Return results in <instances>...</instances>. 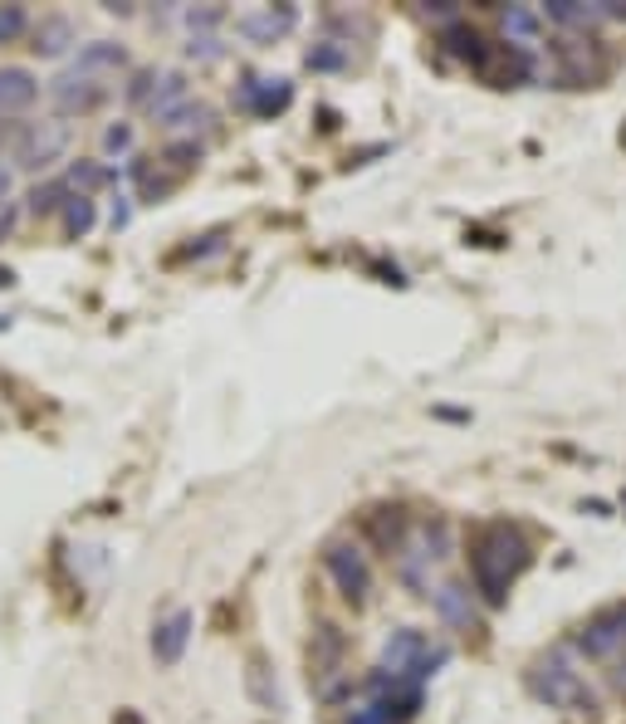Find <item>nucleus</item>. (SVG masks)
<instances>
[{
  "label": "nucleus",
  "mask_w": 626,
  "mask_h": 724,
  "mask_svg": "<svg viewBox=\"0 0 626 724\" xmlns=\"http://www.w3.org/2000/svg\"><path fill=\"white\" fill-rule=\"evenodd\" d=\"M528 558H534V548H528L524 528L509 524V519H489V524L475 528V538H470V577H475V587L485 592L489 607H504L509 583L528 567Z\"/></svg>",
  "instance_id": "obj_1"
},
{
  "label": "nucleus",
  "mask_w": 626,
  "mask_h": 724,
  "mask_svg": "<svg viewBox=\"0 0 626 724\" xmlns=\"http://www.w3.org/2000/svg\"><path fill=\"white\" fill-rule=\"evenodd\" d=\"M436 665H446V651H430L426 632H416V626H401V632L387 636V646H381V671L397 675V681H426V675H436Z\"/></svg>",
  "instance_id": "obj_2"
},
{
  "label": "nucleus",
  "mask_w": 626,
  "mask_h": 724,
  "mask_svg": "<svg viewBox=\"0 0 626 724\" xmlns=\"http://www.w3.org/2000/svg\"><path fill=\"white\" fill-rule=\"evenodd\" d=\"M528 690L538 695V700H548V704H558V710H573V704H587L592 710V695H587V685H583V675L567 665V656L563 651H553V656H543V661L528 671Z\"/></svg>",
  "instance_id": "obj_3"
},
{
  "label": "nucleus",
  "mask_w": 626,
  "mask_h": 724,
  "mask_svg": "<svg viewBox=\"0 0 626 724\" xmlns=\"http://www.w3.org/2000/svg\"><path fill=\"white\" fill-rule=\"evenodd\" d=\"M323 567H328V577L338 583V592L348 597L352 607L367 602V592H372V567H367V558H362L358 544H328V548H323Z\"/></svg>",
  "instance_id": "obj_4"
},
{
  "label": "nucleus",
  "mask_w": 626,
  "mask_h": 724,
  "mask_svg": "<svg viewBox=\"0 0 626 724\" xmlns=\"http://www.w3.org/2000/svg\"><path fill=\"white\" fill-rule=\"evenodd\" d=\"M64 147H68L64 123H25L15 137V162L25 172H45V166H54L64 157Z\"/></svg>",
  "instance_id": "obj_5"
},
{
  "label": "nucleus",
  "mask_w": 626,
  "mask_h": 724,
  "mask_svg": "<svg viewBox=\"0 0 626 724\" xmlns=\"http://www.w3.org/2000/svg\"><path fill=\"white\" fill-rule=\"evenodd\" d=\"M342 656H348L342 632L333 622H318V632H313V641H309V681L318 685L323 695H328L333 681L342 675Z\"/></svg>",
  "instance_id": "obj_6"
},
{
  "label": "nucleus",
  "mask_w": 626,
  "mask_h": 724,
  "mask_svg": "<svg viewBox=\"0 0 626 724\" xmlns=\"http://www.w3.org/2000/svg\"><path fill=\"white\" fill-rule=\"evenodd\" d=\"M49 93H54L59 113H93V108L108 98V84H103V78H88V74L64 68V74L49 84Z\"/></svg>",
  "instance_id": "obj_7"
},
{
  "label": "nucleus",
  "mask_w": 626,
  "mask_h": 724,
  "mask_svg": "<svg viewBox=\"0 0 626 724\" xmlns=\"http://www.w3.org/2000/svg\"><path fill=\"white\" fill-rule=\"evenodd\" d=\"M367 534H372V544H377L387 558H401V553H406V544H411L406 509H401V504H377L367 514Z\"/></svg>",
  "instance_id": "obj_8"
},
{
  "label": "nucleus",
  "mask_w": 626,
  "mask_h": 724,
  "mask_svg": "<svg viewBox=\"0 0 626 724\" xmlns=\"http://www.w3.org/2000/svg\"><path fill=\"white\" fill-rule=\"evenodd\" d=\"M577 646H583L587 656H612V651H622V646H626V607H606V612H597L592 622L583 626Z\"/></svg>",
  "instance_id": "obj_9"
},
{
  "label": "nucleus",
  "mask_w": 626,
  "mask_h": 724,
  "mask_svg": "<svg viewBox=\"0 0 626 724\" xmlns=\"http://www.w3.org/2000/svg\"><path fill=\"white\" fill-rule=\"evenodd\" d=\"M74 74H88V78H117V68H127V49L113 45V39H93L88 49H78Z\"/></svg>",
  "instance_id": "obj_10"
},
{
  "label": "nucleus",
  "mask_w": 626,
  "mask_h": 724,
  "mask_svg": "<svg viewBox=\"0 0 626 724\" xmlns=\"http://www.w3.org/2000/svg\"><path fill=\"white\" fill-rule=\"evenodd\" d=\"M186 641H191V612H172L166 622H156V632H152L156 665H176V661H181Z\"/></svg>",
  "instance_id": "obj_11"
},
{
  "label": "nucleus",
  "mask_w": 626,
  "mask_h": 724,
  "mask_svg": "<svg viewBox=\"0 0 626 724\" xmlns=\"http://www.w3.org/2000/svg\"><path fill=\"white\" fill-rule=\"evenodd\" d=\"M39 98V84L29 68L20 64H0V113H25Z\"/></svg>",
  "instance_id": "obj_12"
},
{
  "label": "nucleus",
  "mask_w": 626,
  "mask_h": 724,
  "mask_svg": "<svg viewBox=\"0 0 626 724\" xmlns=\"http://www.w3.org/2000/svg\"><path fill=\"white\" fill-rule=\"evenodd\" d=\"M430 607L440 612V622H446V626H460V632H465V626H475V597H470L460 583L436 587V592H430Z\"/></svg>",
  "instance_id": "obj_13"
},
{
  "label": "nucleus",
  "mask_w": 626,
  "mask_h": 724,
  "mask_svg": "<svg viewBox=\"0 0 626 724\" xmlns=\"http://www.w3.org/2000/svg\"><path fill=\"white\" fill-rule=\"evenodd\" d=\"M293 25V10H260V15H240L235 20V29H240L245 39H254V45H274V39L284 35V29Z\"/></svg>",
  "instance_id": "obj_14"
},
{
  "label": "nucleus",
  "mask_w": 626,
  "mask_h": 724,
  "mask_svg": "<svg viewBox=\"0 0 626 724\" xmlns=\"http://www.w3.org/2000/svg\"><path fill=\"white\" fill-rule=\"evenodd\" d=\"M68 45H74V25H68L64 15H45L35 25V45L29 49H35V54H64Z\"/></svg>",
  "instance_id": "obj_15"
},
{
  "label": "nucleus",
  "mask_w": 626,
  "mask_h": 724,
  "mask_svg": "<svg viewBox=\"0 0 626 724\" xmlns=\"http://www.w3.org/2000/svg\"><path fill=\"white\" fill-rule=\"evenodd\" d=\"M181 103H186V78L181 74H162V84L152 88V103H147V113H152L156 123H166V117H172Z\"/></svg>",
  "instance_id": "obj_16"
},
{
  "label": "nucleus",
  "mask_w": 626,
  "mask_h": 724,
  "mask_svg": "<svg viewBox=\"0 0 626 724\" xmlns=\"http://www.w3.org/2000/svg\"><path fill=\"white\" fill-rule=\"evenodd\" d=\"M215 123V113H211V103H191V98H186V103L181 108H176V113L172 117H166V133H196V127H201V133H205V127H211Z\"/></svg>",
  "instance_id": "obj_17"
},
{
  "label": "nucleus",
  "mask_w": 626,
  "mask_h": 724,
  "mask_svg": "<svg viewBox=\"0 0 626 724\" xmlns=\"http://www.w3.org/2000/svg\"><path fill=\"white\" fill-rule=\"evenodd\" d=\"M504 35H509V45H514V49L534 45V39H538V15H534V10H524V5L504 10Z\"/></svg>",
  "instance_id": "obj_18"
},
{
  "label": "nucleus",
  "mask_w": 626,
  "mask_h": 724,
  "mask_svg": "<svg viewBox=\"0 0 626 724\" xmlns=\"http://www.w3.org/2000/svg\"><path fill=\"white\" fill-rule=\"evenodd\" d=\"M64 230H68V235H88V230H93V201H88V196H68V205H64Z\"/></svg>",
  "instance_id": "obj_19"
},
{
  "label": "nucleus",
  "mask_w": 626,
  "mask_h": 724,
  "mask_svg": "<svg viewBox=\"0 0 626 724\" xmlns=\"http://www.w3.org/2000/svg\"><path fill=\"white\" fill-rule=\"evenodd\" d=\"M64 186H68V182H49V186H35V191H29V211H35V215H49V211H54L59 201H64Z\"/></svg>",
  "instance_id": "obj_20"
},
{
  "label": "nucleus",
  "mask_w": 626,
  "mask_h": 724,
  "mask_svg": "<svg viewBox=\"0 0 626 724\" xmlns=\"http://www.w3.org/2000/svg\"><path fill=\"white\" fill-rule=\"evenodd\" d=\"M29 29V15L20 5H0V45H10V39H20Z\"/></svg>",
  "instance_id": "obj_21"
},
{
  "label": "nucleus",
  "mask_w": 626,
  "mask_h": 724,
  "mask_svg": "<svg viewBox=\"0 0 626 724\" xmlns=\"http://www.w3.org/2000/svg\"><path fill=\"white\" fill-rule=\"evenodd\" d=\"M342 64H348V54H342L333 39H323V45L309 49V68H342Z\"/></svg>",
  "instance_id": "obj_22"
},
{
  "label": "nucleus",
  "mask_w": 626,
  "mask_h": 724,
  "mask_svg": "<svg viewBox=\"0 0 626 724\" xmlns=\"http://www.w3.org/2000/svg\"><path fill=\"white\" fill-rule=\"evenodd\" d=\"M152 84H156V74H152V68H142V74L127 84V98H133V103H152Z\"/></svg>",
  "instance_id": "obj_23"
},
{
  "label": "nucleus",
  "mask_w": 626,
  "mask_h": 724,
  "mask_svg": "<svg viewBox=\"0 0 626 724\" xmlns=\"http://www.w3.org/2000/svg\"><path fill=\"white\" fill-rule=\"evenodd\" d=\"M103 147H108V152H127V147H133V127H127V123L108 127V133H103Z\"/></svg>",
  "instance_id": "obj_24"
},
{
  "label": "nucleus",
  "mask_w": 626,
  "mask_h": 724,
  "mask_svg": "<svg viewBox=\"0 0 626 724\" xmlns=\"http://www.w3.org/2000/svg\"><path fill=\"white\" fill-rule=\"evenodd\" d=\"M250 690H254V700H260V704H274V695L264 690V661H260V656L250 661Z\"/></svg>",
  "instance_id": "obj_25"
},
{
  "label": "nucleus",
  "mask_w": 626,
  "mask_h": 724,
  "mask_svg": "<svg viewBox=\"0 0 626 724\" xmlns=\"http://www.w3.org/2000/svg\"><path fill=\"white\" fill-rule=\"evenodd\" d=\"M68 182H74V186H98V182H103V172H98V166H88V162H78L74 172H68Z\"/></svg>",
  "instance_id": "obj_26"
},
{
  "label": "nucleus",
  "mask_w": 626,
  "mask_h": 724,
  "mask_svg": "<svg viewBox=\"0 0 626 724\" xmlns=\"http://www.w3.org/2000/svg\"><path fill=\"white\" fill-rule=\"evenodd\" d=\"M191 54H201V59H215L221 49H215V39L211 35H201V39H191Z\"/></svg>",
  "instance_id": "obj_27"
},
{
  "label": "nucleus",
  "mask_w": 626,
  "mask_h": 724,
  "mask_svg": "<svg viewBox=\"0 0 626 724\" xmlns=\"http://www.w3.org/2000/svg\"><path fill=\"white\" fill-rule=\"evenodd\" d=\"M616 685H622V690H626V661H622V671H616Z\"/></svg>",
  "instance_id": "obj_28"
}]
</instances>
